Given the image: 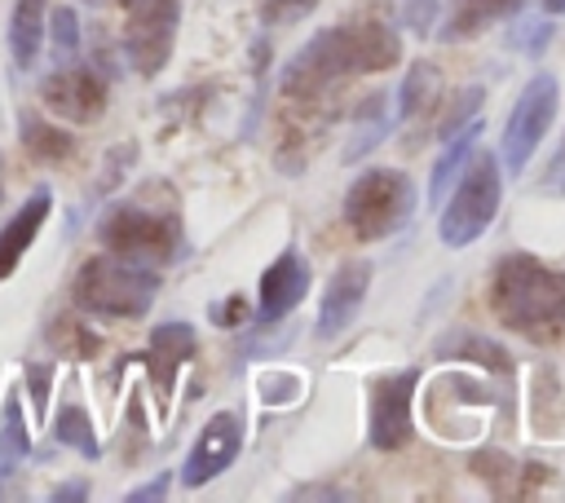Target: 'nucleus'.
<instances>
[{"label":"nucleus","mask_w":565,"mask_h":503,"mask_svg":"<svg viewBox=\"0 0 565 503\" xmlns=\"http://www.w3.org/2000/svg\"><path fill=\"white\" fill-rule=\"evenodd\" d=\"M556 106H561L556 75L543 71V75H534V79L521 88V97H516V106H512V115H508V128H503V150H499V163H503L512 176L525 172L530 154L539 150L543 132H547L552 119H556Z\"/></svg>","instance_id":"7"},{"label":"nucleus","mask_w":565,"mask_h":503,"mask_svg":"<svg viewBox=\"0 0 565 503\" xmlns=\"http://www.w3.org/2000/svg\"><path fill=\"white\" fill-rule=\"evenodd\" d=\"M291 499H349L344 490H327V485H300L291 490Z\"/></svg>","instance_id":"32"},{"label":"nucleus","mask_w":565,"mask_h":503,"mask_svg":"<svg viewBox=\"0 0 565 503\" xmlns=\"http://www.w3.org/2000/svg\"><path fill=\"white\" fill-rule=\"evenodd\" d=\"M168 485H172V472H159L150 485L128 490V503H154V499H163V494H168Z\"/></svg>","instance_id":"30"},{"label":"nucleus","mask_w":565,"mask_h":503,"mask_svg":"<svg viewBox=\"0 0 565 503\" xmlns=\"http://www.w3.org/2000/svg\"><path fill=\"white\" fill-rule=\"evenodd\" d=\"M26 450H31L26 424H22V415H18V402H9L4 415H0V481L26 459Z\"/></svg>","instance_id":"21"},{"label":"nucleus","mask_w":565,"mask_h":503,"mask_svg":"<svg viewBox=\"0 0 565 503\" xmlns=\"http://www.w3.org/2000/svg\"><path fill=\"white\" fill-rule=\"evenodd\" d=\"M402 18L415 35H433V22H437V0H402Z\"/></svg>","instance_id":"27"},{"label":"nucleus","mask_w":565,"mask_h":503,"mask_svg":"<svg viewBox=\"0 0 565 503\" xmlns=\"http://www.w3.org/2000/svg\"><path fill=\"white\" fill-rule=\"evenodd\" d=\"M547 35H552V22H547V18H530V26H516V31H512V44L539 53V49L547 44Z\"/></svg>","instance_id":"28"},{"label":"nucleus","mask_w":565,"mask_h":503,"mask_svg":"<svg viewBox=\"0 0 565 503\" xmlns=\"http://www.w3.org/2000/svg\"><path fill=\"white\" fill-rule=\"evenodd\" d=\"M190 353H194V327L190 322H163L150 331V371H154L159 393L172 388V375Z\"/></svg>","instance_id":"16"},{"label":"nucleus","mask_w":565,"mask_h":503,"mask_svg":"<svg viewBox=\"0 0 565 503\" xmlns=\"http://www.w3.org/2000/svg\"><path fill=\"white\" fill-rule=\"evenodd\" d=\"M481 101H486V88H481V84L463 88V93H459V97L450 101V110H446V119H441V128H437V132H441V137L450 141V137H455L459 128H468V124H472V115L481 110Z\"/></svg>","instance_id":"25"},{"label":"nucleus","mask_w":565,"mask_h":503,"mask_svg":"<svg viewBox=\"0 0 565 503\" xmlns=\"http://www.w3.org/2000/svg\"><path fill=\"white\" fill-rule=\"evenodd\" d=\"M40 97L53 115L71 119V124H88L106 110V84L93 66H79V62H62L44 84H40Z\"/></svg>","instance_id":"10"},{"label":"nucleus","mask_w":565,"mask_h":503,"mask_svg":"<svg viewBox=\"0 0 565 503\" xmlns=\"http://www.w3.org/2000/svg\"><path fill=\"white\" fill-rule=\"evenodd\" d=\"M238 318H247V300H243V296H230V300H221V304L212 309V322H216V327H234Z\"/></svg>","instance_id":"29"},{"label":"nucleus","mask_w":565,"mask_h":503,"mask_svg":"<svg viewBox=\"0 0 565 503\" xmlns=\"http://www.w3.org/2000/svg\"><path fill=\"white\" fill-rule=\"evenodd\" d=\"M446 199H450V203L441 207V221H437L441 243H446V247H468V243H477V238L490 229V221H494V212H499V199H503L499 159H494L490 150H472L468 163H463V172L455 176V190H450Z\"/></svg>","instance_id":"5"},{"label":"nucleus","mask_w":565,"mask_h":503,"mask_svg":"<svg viewBox=\"0 0 565 503\" xmlns=\"http://www.w3.org/2000/svg\"><path fill=\"white\" fill-rule=\"evenodd\" d=\"M238 446H243V419L234 410H221L203 424V432L194 437L185 463H181V485H207L212 477H221L234 459H238Z\"/></svg>","instance_id":"11"},{"label":"nucleus","mask_w":565,"mask_h":503,"mask_svg":"<svg viewBox=\"0 0 565 503\" xmlns=\"http://www.w3.org/2000/svg\"><path fill=\"white\" fill-rule=\"evenodd\" d=\"M521 4H525V0H446V26H441L437 35H441L446 44L472 40V35H481L486 26H494V22L512 18V13H521Z\"/></svg>","instance_id":"15"},{"label":"nucleus","mask_w":565,"mask_h":503,"mask_svg":"<svg viewBox=\"0 0 565 503\" xmlns=\"http://www.w3.org/2000/svg\"><path fill=\"white\" fill-rule=\"evenodd\" d=\"M547 181H565V141H561V150H556V159H552V172H547Z\"/></svg>","instance_id":"34"},{"label":"nucleus","mask_w":565,"mask_h":503,"mask_svg":"<svg viewBox=\"0 0 565 503\" xmlns=\"http://www.w3.org/2000/svg\"><path fill=\"white\" fill-rule=\"evenodd\" d=\"M397 62H402V35L388 22L380 18L340 22V26H322L291 53V62L278 75V88L287 97H318L335 79L388 71Z\"/></svg>","instance_id":"1"},{"label":"nucleus","mask_w":565,"mask_h":503,"mask_svg":"<svg viewBox=\"0 0 565 503\" xmlns=\"http://www.w3.org/2000/svg\"><path fill=\"white\" fill-rule=\"evenodd\" d=\"M388 124H393V119H388V110H384V97H371V101L362 106V128H366V132H362V137H353V141L344 146V159H349V163H353V159H362L375 141H384V137L393 132Z\"/></svg>","instance_id":"23"},{"label":"nucleus","mask_w":565,"mask_h":503,"mask_svg":"<svg viewBox=\"0 0 565 503\" xmlns=\"http://www.w3.org/2000/svg\"><path fill=\"white\" fill-rule=\"evenodd\" d=\"M49 207H53V199H49V190L40 185V190H31V194L18 203V212L0 225V282H4V278L22 265V256L31 252L40 225L49 221Z\"/></svg>","instance_id":"14"},{"label":"nucleus","mask_w":565,"mask_h":503,"mask_svg":"<svg viewBox=\"0 0 565 503\" xmlns=\"http://www.w3.org/2000/svg\"><path fill=\"white\" fill-rule=\"evenodd\" d=\"M543 9L547 13H565V0H543Z\"/></svg>","instance_id":"35"},{"label":"nucleus","mask_w":565,"mask_h":503,"mask_svg":"<svg viewBox=\"0 0 565 503\" xmlns=\"http://www.w3.org/2000/svg\"><path fill=\"white\" fill-rule=\"evenodd\" d=\"M18 124H22V146H26L31 159H40V163H66L75 154V137L66 128L44 124L40 115H18Z\"/></svg>","instance_id":"18"},{"label":"nucleus","mask_w":565,"mask_h":503,"mask_svg":"<svg viewBox=\"0 0 565 503\" xmlns=\"http://www.w3.org/2000/svg\"><path fill=\"white\" fill-rule=\"evenodd\" d=\"M366 287H371V265H366V260H344V265L331 274L327 291H322V300H318V335H322V340H335V335L358 318V309H362V300H366Z\"/></svg>","instance_id":"12"},{"label":"nucleus","mask_w":565,"mask_h":503,"mask_svg":"<svg viewBox=\"0 0 565 503\" xmlns=\"http://www.w3.org/2000/svg\"><path fill=\"white\" fill-rule=\"evenodd\" d=\"M437 88V71L433 66H411V75L402 79V88H397V119H411V115H419V106L428 101V93Z\"/></svg>","instance_id":"24"},{"label":"nucleus","mask_w":565,"mask_h":503,"mask_svg":"<svg viewBox=\"0 0 565 503\" xmlns=\"http://www.w3.org/2000/svg\"><path fill=\"white\" fill-rule=\"evenodd\" d=\"M411 207H415V185L397 168H371L344 194V221L366 243L371 238H388L393 229H402Z\"/></svg>","instance_id":"6"},{"label":"nucleus","mask_w":565,"mask_h":503,"mask_svg":"<svg viewBox=\"0 0 565 503\" xmlns=\"http://www.w3.org/2000/svg\"><path fill=\"white\" fill-rule=\"evenodd\" d=\"M313 4H318V0H265L260 18H265L269 26H287V22H300Z\"/></svg>","instance_id":"26"},{"label":"nucleus","mask_w":565,"mask_h":503,"mask_svg":"<svg viewBox=\"0 0 565 503\" xmlns=\"http://www.w3.org/2000/svg\"><path fill=\"white\" fill-rule=\"evenodd\" d=\"M124 4H128L124 53L137 75H159L172 57L181 9H177V0H124Z\"/></svg>","instance_id":"8"},{"label":"nucleus","mask_w":565,"mask_h":503,"mask_svg":"<svg viewBox=\"0 0 565 503\" xmlns=\"http://www.w3.org/2000/svg\"><path fill=\"white\" fill-rule=\"evenodd\" d=\"M53 437H57L62 446L88 454V459L102 454L97 432H93V424H88V410H79V406H62V415H57V424H53Z\"/></svg>","instance_id":"20"},{"label":"nucleus","mask_w":565,"mask_h":503,"mask_svg":"<svg viewBox=\"0 0 565 503\" xmlns=\"http://www.w3.org/2000/svg\"><path fill=\"white\" fill-rule=\"evenodd\" d=\"M97 238L115 256H128L137 265L159 269L181 252V221L172 207H159L146 199H124L97 221Z\"/></svg>","instance_id":"4"},{"label":"nucleus","mask_w":565,"mask_h":503,"mask_svg":"<svg viewBox=\"0 0 565 503\" xmlns=\"http://www.w3.org/2000/svg\"><path fill=\"white\" fill-rule=\"evenodd\" d=\"M79 499H88V481H66L53 490V503H79Z\"/></svg>","instance_id":"31"},{"label":"nucleus","mask_w":565,"mask_h":503,"mask_svg":"<svg viewBox=\"0 0 565 503\" xmlns=\"http://www.w3.org/2000/svg\"><path fill=\"white\" fill-rule=\"evenodd\" d=\"M419 388V371H397L388 379L371 384V446L375 450H402L411 441V397Z\"/></svg>","instance_id":"9"},{"label":"nucleus","mask_w":565,"mask_h":503,"mask_svg":"<svg viewBox=\"0 0 565 503\" xmlns=\"http://www.w3.org/2000/svg\"><path fill=\"white\" fill-rule=\"evenodd\" d=\"M477 132H481V124L472 119L468 128H459V132L450 137V146H446V150H441V159L433 163V181H428V203H441V199L450 194L455 176L463 172V163H468V154H472V141H477Z\"/></svg>","instance_id":"19"},{"label":"nucleus","mask_w":565,"mask_h":503,"mask_svg":"<svg viewBox=\"0 0 565 503\" xmlns=\"http://www.w3.org/2000/svg\"><path fill=\"white\" fill-rule=\"evenodd\" d=\"M31 388H35V406H44V393H49V371L44 366L31 371Z\"/></svg>","instance_id":"33"},{"label":"nucleus","mask_w":565,"mask_h":503,"mask_svg":"<svg viewBox=\"0 0 565 503\" xmlns=\"http://www.w3.org/2000/svg\"><path fill=\"white\" fill-rule=\"evenodd\" d=\"M44 35H49L57 62H71L75 49H79V18H75V9H71V4H57V9L44 18Z\"/></svg>","instance_id":"22"},{"label":"nucleus","mask_w":565,"mask_h":503,"mask_svg":"<svg viewBox=\"0 0 565 503\" xmlns=\"http://www.w3.org/2000/svg\"><path fill=\"white\" fill-rule=\"evenodd\" d=\"M44 18H49V0H18L13 18H9V53L13 66H35L40 44H44Z\"/></svg>","instance_id":"17"},{"label":"nucleus","mask_w":565,"mask_h":503,"mask_svg":"<svg viewBox=\"0 0 565 503\" xmlns=\"http://www.w3.org/2000/svg\"><path fill=\"white\" fill-rule=\"evenodd\" d=\"M490 309L508 331L552 344L565 335V274L530 252H508L490 278Z\"/></svg>","instance_id":"2"},{"label":"nucleus","mask_w":565,"mask_h":503,"mask_svg":"<svg viewBox=\"0 0 565 503\" xmlns=\"http://www.w3.org/2000/svg\"><path fill=\"white\" fill-rule=\"evenodd\" d=\"M159 296V269L128 256H88L75 274V304L106 318H141Z\"/></svg>","instance_id":"3"},{"label":"nucleus","mask_w":565,"mask_h":503,"mask_svg":"<svg viewBox=\"0 0 565 503\" xmlns=\"http://www.w3.org/2000/svg\"><path fill=\"white\" fill-rule=\"evenodd\" d=\"M309 291V265L296 247H287L282 256H274V265L260 274V304H256V318L260 322H278L287 318Z\"/></svg>","instance_id":"13"}]
</instances>
